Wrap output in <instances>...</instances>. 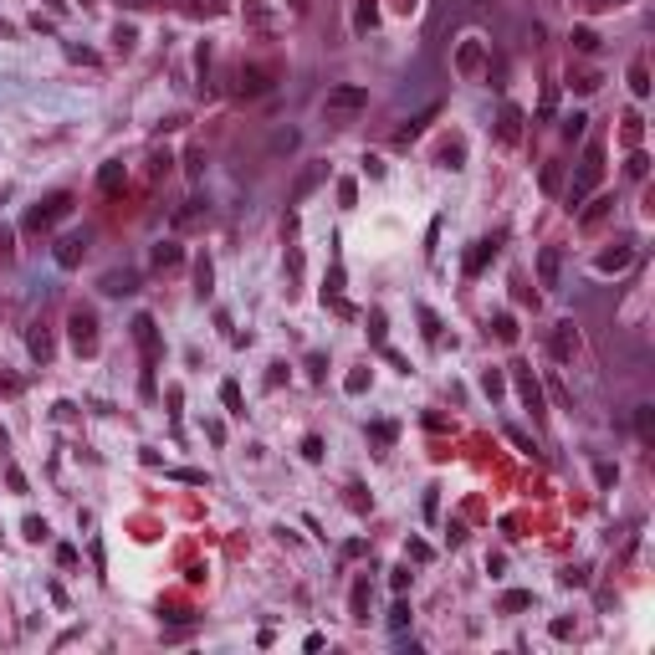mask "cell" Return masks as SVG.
Returning <instances> with one entry per match:
<instances>
[{
	"mask_svg": "<svg viewBox=\"0 0 655 655\" xmlns=\"http://www.w3.org/2000/svg\"><path fill=\"white\" fill-rule=\"evenodd\" d=\"M328 108H338V113L369 108V87H333V93H328Z\"/></svg>",
	"mask_w": 655,
	"mask_h": 655,
	"instance_id": "obj_1",
	"label": "cell"
},
{
	"mask_svg": "<svg viewBox=\"0 0 655 655\" xmlns=\"http://www.w3.org/2000/svg\"><path fill=\"white\" fill-rule=\"evenodd\" d=\"M538 272H543V287H558V256H553V251H543Z\"/></svg>",
	"mask_w": 655,
	"mask_h": 655,
	"instance_id": "obj_2",
	"label": "cell"
},
{
	"mask_svg": "<svg viewBox=\"0 0 655 655\" xmlns=\"http://www.w3.org/2000/svg\"><path fill=\"white\" fill-rule=\"evenodd\" d=\"M154 261H159V267H174V261H180V251H174V246H169V241H164V246H159V251H154Z\"/></svg>",
	"mask_w": 655,
	"mask_h": 655,
	"instance_id": "obj_3",
	"label": "cell"
},
{
	"mask_svg": "<svg viewBox=\"0 0 655 655\" xmlns=\"http://www.w3.org/2000/svg\"><path fill=\"white\" fill-rule=\"evenodd\" d=\"M226 405H231V415H241V389L236 384H226Z\"/></svg>",
	"mask_w": 655,
	"mask_h": 655,
	"instance_id": "obj_4",
	"label": "cell"
}]
</instances>
